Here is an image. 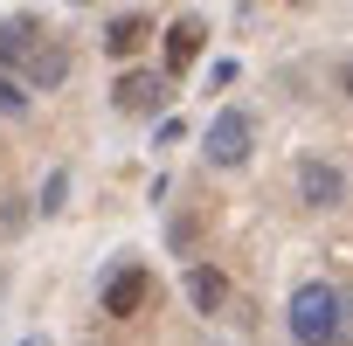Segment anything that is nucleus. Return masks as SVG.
<instances>
[{
  "mask_svg": "<svg viewBox=\"0 0 353 346\" xmlns=\"http://www.w3.org/2000/svg\"><path fill=\"white\" fill-rule=\"evenodd\" d=\"M63 194H70V173L56 166L49 181H42V194H35V208H42V215H56V208H63Z\"/></svg>",
  "mask_w": 353,
  "mask_h": 346,
  "instance_id": "11",
  "label": "nucleus"
},
{
  "mask_svg": "<svg viewBox=\"0 0 353 346\" xmlns=\"http://www.w3.org/2000/svg\"><path fill=\"white\" fill-rule=\"evenodd\" d=\"M21 346H49V339H21Z\"/></svg>",
  "mask_w": 353,
  "mask_h": 346,
  "instance_id": "14",
  "label": "nucleus"
},
{
  "mask_svg": "<svg viewBox=\"0 0 353 346\" xmlns=\"http://www.w3.org/2000/svg\"><path fill=\"white\" fill-rule=\"evenodd\" d=\"M166 97H173V90H166V77H159V70H125V77H118V90H111V104H118V111H132V118H152Z\"/></svg>",
  "mask_w": 353,
  "mask_h": 346,
  "instance_id": "5",
  "label": "nucleus"
},
{
  "mask_svg": "<svg viewBox=\"0 0 353 346\" xmlns=\"http://www.w3.org/2000/svg\"><path fill=\"white\" fill-rule=\"evenodd\" d=\"M21 77H28V90H56V83L70 77V49H63V42H42V49L21 63Z\"/></svg>",
  "mask_w": 353,
  "mask_h": 346,
  "instance_id": "7",
  "label": "nucleus"
},
{
  "mask_svg": "<svg viewBox=\"0 0 353 346\" xmlns=\"http://www.w3.org/2000/svg\"><path fill=\"white\" fill-rule=\"evenodd\" d=\"M188 298H194V312H215V305L229 298V277H222L215 263H194V270H188Z\"/></svg>",
  "mask_w": 353,
  "mask_h": 346,
  "instance_id": "10",
  "label": "nucleus"
},
{
  "mask_svg": "<svg viewBox=\"0 0 353 346\" xmlns=\"http://www.w3.org/2000/svg\"><path fill=\"white\" fill-rule=\"evenodd\" d=\"M145 35H152L145 14H111V21H104V56H139Z\"/></svg>",
  "mask_w": 353,
  "mask_h": 346,
  "instance_id": "8",
  "label": "nucleus"
},
{
  "mask_svg": "<svg viewBox=\"0 0 353 346\" xmlns=\"http://www.w3.org/2000/svg\"><path fill=\"white\" fill-rule=\"evenodd\" d=\"M0 111H8V118H28V90H21L14 77H0Z\"/></svg>",
  "mask_w": 353,
  "mask_h": 346,
  "instance_id": "12",
  "label": "nucleus"
},
{
  "mask_svg": "<svg viewBox=\"0 0 353 346\" xmlns=\"http://www.w3.org/2000/svg\"><path fill=\"white\" fill-rule=\"evenodd\" d=\"M250 145H256V118H250V111H215V125L201 132L208 166H243Z\"/></svg>",
  "mask_w": 353,
  "mask_h": 346,
  "instance_id": "2",
  "label": "nucleus"
},
{
  "mask_svg": "<svg viewBox=\"0 0 353 346\" xmlns=\"http://www.w3.org/2000/svg\"><path fill=\"white\" fill-rule=\"evenodd\" d=\"M194 243H201V229H194V222H188V215H181V222H173V250H181V256H188V250H194Z\"/></svg>",
  "mask_w": 353,
  "mask_h": 346,
  "instance_id": "13",
  "label": "nucleus"
},
{
  "mask_svg": "<svg viewBox=\"0 0 353 346\" xmlns=\"http://www.w3.org/2000/svg\"><path fill=\"white\" fill-rule=\"evenodd\" d=\"M42 42H49V35H42V21H35V14H8V21H0V77H14Z\"/></svg>",
  "mask_w": 353,
  "mask_h": 346,
  "instance_id": "6",
  "label": "nucleus"
},
{
  "mask_svg": "<svg viewBox=\"0 0 353 346\" xmlns=\"http://www.w3.org/2000/svg\"><path fill=\"white\" fill-rule=\"evenodd\" d=\"M284 318H291L298 346H346V284H325V277L298 284Z\"/></svg>",
  "mask_w": 353,
  "mask_h": 346,
  "instance_id": "1",
  "label": "nucleus"
},
{
  "mask_svg": "<svg viewBox=\"0 0 353 346\" xmlns=\"http://www.w3.org/2000/svg\"><path fill=\"white\" fill-rule=\"evenodd\" d=\"M298 201H305V208H339V201H346V166H332V159H298Z\"/></svg>",
  "mask_w": 353,
  "mask_h": 346,
  "instance_id": "4",
  "label": "nucleus"
},
{
  "mask_svg": "<svg viewBox=\"0 0 353 346\" xmlns=\"http://www.w3.org/2000/svg\"><path fill=\"white\" fill-rule=\"evenodd\" d=\"M145 298H152V270H145V263H125V270L104 277V312H111V318H139Z\"/></svg>",
  "mask_w": 353,
  "mask_h": 346,
  "instance_id": "3",
  "label": "nucleus"
},
{
  "mask_svg": "<svg viewBox=\"0 0 353 346\" xmlns=\"http://www.w3.org/2000/svg\"><path fill=\"white\" fill-rule=\"evenodd\" d=\"M201 35H208V28H201L194 14H188V21H173V28H166V70H159V77H173V70H188V63L201 56Z\"/></svg>",
  "mask_w": 353,
  "mask_h": 346,
  "instance_id": "9",
  "label": "nucleus"
}]
</instances>
